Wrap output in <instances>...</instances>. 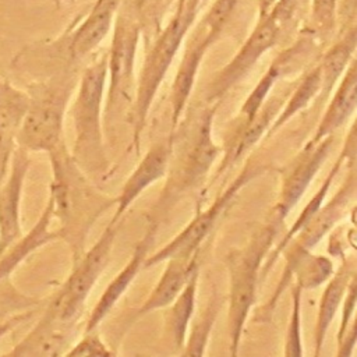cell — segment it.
<instances>
[{"label": "cell", "instance_id": "14", "mask_svg": "<svg viewBox=\"0 0 357 357\" xmlns=\"http://www.w3.org/2000/svg\"><path fill=\"white\" fill-rule=\"evenodd\" d=\"M286 98L287 95L266 98L264 105L251 120H240V124L237 126L233 135L227 139L226 145L222 146L223 159L215 170L212 180H218L219 176L240 163L245 155L250 153V151L259 142V139L266 135Z\"/></svg>", "mask_w": 357, "mask_h": 357}, {"label": "cell", "instance_id": "26", "mask_svg": "<svg viewBox=\"0 0 357 357\" xmlns=\"http://www.w3.org/2000/svg\"><path fill=\"white\" fill-rule=\"evenodd\" d=\"M199 268L192 272L178 296L172 301V304L167 305V311L165 314L166 332L170 337V342L173 343V347L177 350H183L184 347L185 337L188 335V326L195 312Z\"/></svg>", "mask_w": 357, "mask_h": 357}, {"label": "cell", "instance_id": "21", "mask_svg": "<svg viewBox=\"0 0 357 357\" xmlns=\"http://www.w3.org/2000/svg\"><path fill=\"white\" fill-rule=\"evenodd\" d=\"M74 333L75 328L59 324L42 314L31 331L6 354L22 357L64 356L73 344Z\"/></svg>", "mask_w": 357, "mask_h": 357}, {"label": "cell", "instance_id": "37", "mask_svg": "<svg viewBox=\"0 0 357 357\" xmlns=\"http://www.w3.org/2000/svg\"><path fill=\"white\" fill-rule=\"evenodd\" d=\"M53 3H56V4H63V3H70V1H73V0H52Z\"/></svg>", "mask_w": 357, "mask_h": 357}, {"label": "cell", "instance_id": "19", "mask_svg": "<svg viewBox=\"0 0 357 357\" xmlns=\"http://www.w3.org/2000/svg\"><path fill=\"white\" fill-rule=\"evenodd\" d=\"M212 43L206 39L205 32L199 25L194 28L191 38L185 46L181 61L170 88V107H172V124L176 128L180 123L183 112L187 106L188 98L194 88L201 63Z\"/></svg>", "mask_w": 357, "mask_h": 357}, {"label": "cell", "instance_id": "24", "mask_svg": "<svg viewBox=\"0 0 357 357\" xmlns=\"http://www.w3.org/2000/svg\"><path fill=\"white\" fill-rule=\"evenodd\" d=\"M151 294L137 310L135 318H141L155 310L166 308L178 296L190 276L199 268L198 252L190 258H170Z\"/></svg>", "mask_w": 357, "mask_h": 357}, {"label": "cell", "instance_id": "4", "mask_svg": "<svg viewBox=\"0 0 357 357\" xmlns=\"http://www.w3.org/2000/svg\"><path fill=\"white\" fill-rule=\"evenodd\" d=\"M78 78L63 70L26 86L28 110L17 135V146L26 152H50L64 141V117Z\"/></svg>", "mask_w": 357, "mask_h": 357}, {"label": "cell", "instance_id": "11", "mask_svg": "<svg viewBox=\"0 0 357 357\" xmlns=\"http://www.w3.org/2000/svg\"><path fill=\"white\" fill-rule=\"evenodd\" d=\"M333 144V135H328L314 145L305 144L287 169L278 202L273 209V220L282 223L305 194L324 162L328 159Z\"/></svg>", "mask_w": 357, "mask_h": 357}, {"label": "cell", "instance_id": "28", "mask_svg": "<svg viewBox=\"0 0 357 357\" xmlns=\"http://www.w3.org/2000/svg\"><path fill=\"white\" fill-rule=\"evenodd\" d=\"M319 91H321V73L317 64L311 70H308L303 78H300L291 95H287L282 109L279 110L278 116L272 121L266 132V137L272 135L282 126H284L291 117H294L300 110L305 109L310 105V102L314 100L317 95H319Z\"/></svg>", "mask_w": 357, "mask_h": 357}, {"label": "cell", "instance_id": "12", "mask_svg": "<svg viewBox=\"0 0 357 357\" xmlns=\"http://www.w3.org/2000/svg\"><path fill=\"white\" fill-rule=\"evenodd\" d=\"M29 167V152L17 146L0 181V254L24 234L21 204Z\"/></svg>", "mask_w": 357, "mask_h": 357}, {"label": "cell", "instance_id": "32", "mask_svg": "<svg viewBox=\"0 0 357 357\" xmlns=\"http://www.w3.org/2000/svg\"><path fill=\"white\" fill-rule=\"evenodd\" d=\"M301 293L303 289L294 283L291 286V312L289 317V324L284 335V351L286 357H303V333H301Z\"/></svg>", "mask_w": 357, "mask_h": 357}, {"label": "cell", "instance_id": "10", "mask_svg": "<svg viewBox=\"0 0 357 357\" xmlns=\"http://www.w3.org/2000/svg\"><path fill=\"white\" fill-rule=\"evenodd\" d=\"M280 36L282 29L269 13L258 15L257 25L237 53L209 81L205 93L206 102L219 103L233 86L250 74L259 59L279 42Z\"/></svg>", "mask_w": 357, "mask_h": 357}, {"label": "cell", "instance_id": "7", "mask_svg": "<svg viewBox=\"0 0 357 357\" xmlns=\"http://www.w3.org/2000/svg\"><path fill=\"white\" fill-rule=\"evenodd\" d=\"M116 233L117 223H109L96 243L73 262L70 275L47 303L43 315L75 328L84 314L88 296L110 261Z\"/></svg>", "mask_w": 357, "mask_h": 357}, {"label": "cell", "instance_id": "20", "mask_svg": "<svg viewBox=\"0 0 357 357\" xmlns=\"http://www.w3.org/2000/svg\"><path fill=\"white\" fill-rule=\"evenodd\" d=\"M28 105L26 89L0 77V181L7 173L11 155L17 148V135Z\"/></svg>", "mask_w": 357, "mask_h": 357}, {"label": "cell", "instance_id": "25", "mask_svg": "<svg viewBox=\"0 0 357 357\" xmlns=\"http://www.w3.org/2000/svg\"><path fill=\"white\" fill-rule=\"evenodd\" d=\"M354 275H356L354 261L343 258L342 265L328 279V283L319 298L317 321H315V332H314V340H315L314 356L315 357L321 356L326 333L343 301L347 284Z\"/></svg>", "mask_w": 357, "mask_h": 357}, {"label": "cell", "instance_id": "3", "mask_svg": "<svg viewBox=\"0 0 357 357\" xmlns=\"http://www.w3.org/2000/svg\"><path fill=\"white\" fill-rule=\"evenodd\" d=\"M106 84L107 52L84 68L71 106L74 142L70 152L88 176H103L110 166L102 134V102Z\"/></svg>", "mask_w": 357, "mask_h": 357}, {"label": "cell", "instance_id": "39", "mask_svg": "<svg viewBox=\"0 0 357 357\" xmlns=\"http://www.w3.org/2000/svg\"><path fill=\"white\" fill-rule=\"evenodd\" d=\"M170 1H172V0H167V4H169V3H170Z\"/></svg>", "mask_w": 357, "mask_h": 357}, {"label": "cell", "instance_id": "36", "mask_svg": "<svg viewBox=\"0 0 357 357\" xmlns=\"http://www.w3.org/2000/svg\"><path fill=\"white\" fill-rule=\"evenodd\" d=\"M275 3L276 0H258V15L269 13Z\"/></svg>", "mask_w": 357, "mask_h": 357}, {"label": "cell", "instance_id": "9", "mask_svg": "<svg viewBox=\"0 0 357 357\" xmlns=\"http://www.w3.org/2000/svg\"><path fill=\"white\" fill-rule=\"evenodd\" d=\"M265 170L261 165L247 166L237 174V177L220 192L215 201L205 209H197V213L190 220V223L176 234L169 243H166L160 250L152 255H146L144 261L145 268H151L156 264L165 262L170 258H190L198 252L204 240L209 236L211 230L222 216V213L231 205L238 192L244 185H247L252 178L258 177Z\"/></svg>", "mask_w": 357, "mask_h": 357}, {"label": "cell", "instance_id": "16", "mask_svg": "<svg viewBox=\"0 0 357 357\" xmlns=\"http://www.w3.org/2000/svg\"><path fill=\"white\" fill-rule=\"evenodd\" d=\"M119 0H103L92 6L89 13L63 39L68 63L75 64L92 54L110 33Z\"/></svg>", "mask_w": 357, "mask_h": 357}, {"label": "cell", "instance_id": "35", "mask_svg": "<svg viewBox=\"0 0 357 357\" xmlns=\"http://www.w3.org/2000/svg\"><path fill=\"white\" fill-rule=\"evenodd\" d=\"M31 311L25 310L22 312H17L14 315H10L4 319H0V339L4 337L7 333H10L18 324H21L22 321L28 319L31 317Z\"/></svg>", "mask_w": 357, "mask_h": 357}, {"label": "cell", "instance_id": "23", "mask_svg": "<svg viewBox=\"0 0 357 357\" xmlns=\"http://www.w3.org/2000/svg\"><path fill=\"white\" fill-rule=\"evenodd\" d=\"M339 85L329 100L326 110L314 132L308 139V145H314L328 135H333L336 130L343 127L349 119L354 114L357 106V73H356V59L351 60Z\"/></svg>", "mask_w": 357, "mask_h": 357}, {"label": "cell", "instance_id": "8", "mask_svg": "<svg viewBox=\"0 0 357 357\" xmlns=\"http://www.w3.org/2000/svg\"><path fill=\"white\" fill-rule=\"evenodd\" d=\"M113 38L107 52V92L105 105L106 123L132 106L134 100V67L137 50L142 33L141 22L130 11L117 4Z\"/></svg>", "mask_w": 357, "mask_h": 357}, {"label": "cell", "instance_id": "15", "mask_svg": "<svg viewBox=\"0 0 357 357\" xmlns=\"http://www.w3.org/2000/svg\"><path fill=\"white\" fill-rule=\"evenodd\" d=\"M173 149V134L153 144L145 156L139 160L132 173L127 177L119 195H116V209L110 223H119L126 211L137 201V198L153 183L167 174L169 162Z\"/></svg>", "mask_w": 357, "mask_h": 357}, {"label": "cell", "instance_id": "29", "mask_svg": "<svg viewBox=\"0 0 357 357\" xmlns=\"http://www.w3.org/2000/svg\"><path fill=\"white\" fill-rule=\"evenodd\" d=\"M220 308H222V298L219 297L218 293H215L212 298L208 301L205 310L194 321L190 335H187L184 347L181 350L183 356H190V354L204 356L206 353L209 336L218 319Z\"/></svg>", "mask_w": 357, "mask_h": 357}, {"label": "cell", "instance_id": "6", "mask_svg": "<svg viewBox=\"0 0 357 357\" xmlns=\"http://www.w3.org/2000/svg\"><path fill=\"white\" fill-rule=\"evenodd\" d=\"M279 223L272 220L257 231L247 245L233 250L226 257L229 272L227 333L231 356L238 353L244 324L257 301L261 266L271 251Z\"/></svg>", "mask_w": 357, "mask_h": 357}, {"label": "cell", "instance_id": "38", "mask_svg": "<svg viewBox=\"0 0 357 357\" xmlns=\"http://www.w3.org/2000/svg\"><path fill=\"white\" fill-rule=\"evenodd\" d=\"M103 0H95V3H93V6H98V4H100Z\"/></svg>", "mask_w": 357, "mask_h": 357}, {"label": "cell", "instance_id": "27", "mask_svg": "<svg viewBox=\"0 0 357 357\" xmlns=\"http://www.w3.org/2000/svg\"><path fill=\"white\" fill-rule=\"evenodd\" d=\"M357 47L356 25L347 28L343 35L324 53L318 67L321 73L319 95L325 99L332 93L333 86L342 78L343 73L354 59Z\"/></svg>", "mask_w": 357, "mask_h": 357}, {"label": "cell", "instance_id": "13", "mask_svg": "<svg viewBox=\"0 0 357 357\" xmlns=\"http://www.w3.org/2000/svg\"><path fill=\"white\" fill-rule=\"evenodd\" d=\"M356 197V169L350 165V173L339 188L325 205L318 209L312 219L300 229L284 245L282 252H305L312 251L314 247L326 236L349 212V205ZM282 255V254H280Z\"/></svg>", "mask_w": 357, "mask_h": 357}, {"label": "cell", "instance_id": "33", "mask_svg": "<svg viewBox=\"0 0 357 357\" xmlns=\"http://www.w3.org/2000/svg\"><path fill=\"white\" fill-rule=\"evenodd\" d=\"M339 0H311V22L315 33L321 36L329 35L336 25Z\"/></svg>", "mask_w": 357, "mask_h": 357}, {"label": "cell", "instance_id": "22", "mask_svg": "<svg viewBox=\"0 0 357 357\" xmlns=\"http://www.w3.org/2000/svg\"><path fill=\"white\" fill-rule=\"evenodd\" d=\"M356 156V138H354V126L351 127L349 135H347V139L339 153V158L336 159V162L333 163V166L331 167V170L328 172L324 183L321 184V187L318 188V191L315 192V195L307 202V205L303 208V211L300 212V215L297 216V219L294 220V223L291 225V227L289 229V231L283 236V238L280 240V243L273 247V250L271 252H268V255L265 257L266 261H264L262 266H261V272H259V279H265V276L268 275V272L272 269V266L275 265V262L278 261L279 255L282 254V250L284 248V245L289 243V240L300 230L303 229L311 219L312 216L318 212V209L322 206L326 195H328V191L332 185V181L333 178L337 176L340 167L343 166L344 160L347 159H354Z\"/></svg>", "mask_w": 357, "mask_h": 357}, {"label": "cell", "instance_id": "30", "mask_svg": "<svg viewBox=\"0 0 357 357\" xmlns=\"http://www.w3.org/2000/svg\"><path fill=\"white\" fill-rule=\"evenodd\" d=\"M244 0H215L199 21V26L212 46L222 38L231 21L240 11Z\"/></svg>", "mask_w": 357, "mask_h": 357}, {"label": "cell", "instance_id": "1", "mask_svg": "<svg viewBox=\"0 0 357 357\" xmlns=\"http://www.w3.org/2000/svg\"><path fill=\"white\" fill-rule=\"evenodd\" d=\"M52 180L49 199L53 219L59 222L60 240H64L75 262L86 250V238L96 220L116 204V197L100 192L89 176L73 159L66 141L47 152Z\"/></svg>", "mask_w": 357, "mask_h": 357}, {"label": "cell", "instance_id": "18", "mask_svg": "<svg viewBox=\"0 0 357 357\" xmlns=\"http://www.w3.org/2000/svg\"><path fill=\"white\" fill-rule=\"evenodd\" d=\"M156 231H158V222L155 220L148 226L142 238L135 244L134 252L130 257L126 266L112 279V282L106 286L105 291L102 293V296L93 305V308L88 317V321L84 326V332L98 329L100 322L109 315V312L117 304L120 297L127 291V289L130 287L132 280L137 278L138 272L144 268V261L148 255L151 245L155 241Z\"/></svg>", "mask_w": 357, "mask_h": 357}, {"label": "cell", "instance_id": "17", "mask_svg": "<svg viewBox=\"0 0 357 357\" xmlns=\"http://www.w3.org/2000/svg\"><path fill=\"white\" fill-rule=\"evenodd\" d=\"M52 220L53 208L47 198V202L33 226L26 233L24 231L14 244L0 254V297L6 296L7 290L14 289L11 284V276L31 254L54 240H60L59 230L50 229Z\"/></svg>", "mask_w": 357, "mask_h": 357}, {"label": "cell", "instance_id": "34", "mask_svg": "<svg viewBox=\"0 0 357 357\" xmlns=\"http://www.w3.org/2000/svg\"><path fill=\"white\" fill-rule=\"evenodd\" d=\"M114 351L102 340L96 329L84 332L82 337L71 344L64 356H112Z\"/></svg>", "mask_w": 357, "mask_h": 357}, {"label": "cell", "instance_id": "2", "mask_svg": "<svg viewBox=\"0 0 357 357\" xmlns=\"http://www.w3.org/2000/svg\"><path fill=\"white\" fill-rule=\"evenodd\" d=\"M204 0H176V8L167 24L158 31L144 59L130 113L132 142L139 153V138L153 99L174 61L185 36L194 26Z\"/></svg>", "mask_w": 357, "mask_h": 357}, {"label": "cell", "instance_id": "5", "mask_svg": "<svg viewBox=\"0 0 357 357\" xmlns=\"http://www.w3.org/2000/svg\"><path fill=\"white\" fill-rule=\"evenodd\" d=\"M218 105L209 103L190 121L181 123L177 132L173 131L174 139L178 141V153L170 156L169 177L159 198V208L199 185L222 152V146L213 141V117Z\"/></svg>", "mask_w": 357, "mask_h": 357}, {"label": "cell", "instance_id": "31", "mask_svg": "<svg viewBox=\"0 0 357 357\" xmlns=\"http://www.w3.org/2000/svg\"><path fill=\"white\" fill-rule=\"evenodd\" d=\"M356 275L350 279L344 297H343V310L340 318V326L337 331V351L339 357L351 356L353 349L356 346V321H354V311H356Z\"/></svg>", "mask_w": 357, "mask_h": 357}]
</instances>
